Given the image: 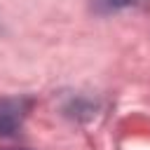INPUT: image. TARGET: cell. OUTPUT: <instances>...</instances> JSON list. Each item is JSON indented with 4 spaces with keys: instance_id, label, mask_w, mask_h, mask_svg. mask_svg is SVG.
Wrapping results in <instances>:
<instances>
[{
    "instance_id": "1",
    "label": "cell",
    "mask_w": 150,
    "mask_h": 150,
    "mask_svg": "<svg viewBox=\"0 0 150 150\" xmlns=\"http://www.w3.org/2000/svg\"><path fill=\"white\" fill-rule=\"evenodd\" d=\"M33 108V98L28 96H5L0 98V136H9L26 122Z\"/></svg>"
},
{
    "instance_id": "2",
    "label": "cell",
    "mask_w": 150,
    "mask_h": 150,
    "mask_svg": "<svg viewBox=\"0 0 150 150\" xmlns=\"http://www.w3.org/2000/svg\"><path fill=\"white\" fill-rule=\"evenodd\" d=\"M145 0H91L94 9L101 12V14H112V12H122V9H129V7H138L143 5Z\"/></svg>"
},
{
    "instance_id": "3",
    "label": "cell",
    "mask_w": 150,
    "mask_h": 150,
    "mask_svg": "<svg viewBox=\"0 0 150 150\" xmlns=\"http://www.w3.org/2000/svg\"><path fill=\"white\" fill-rule=\"evenodd\" d=\"M7 150H16V148H7Z\"/></svg>"
}]
</instances>
